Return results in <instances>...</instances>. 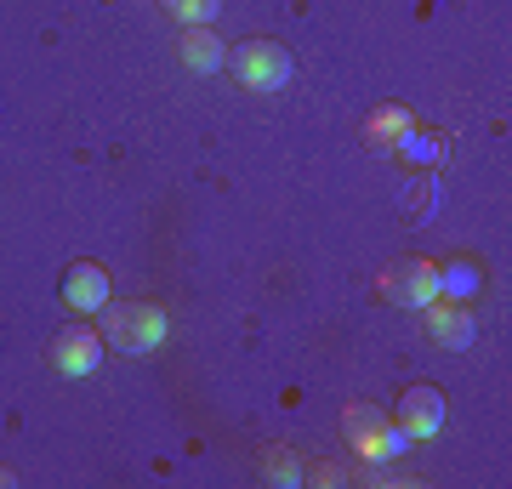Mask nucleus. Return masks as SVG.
Masks as SVG:
<instances>
[{"label": "nucleus", "mask_w": 512, "mask_h": 489, "mask_svg": "<svg viewBox=\"0 0 512 489\" xmlns=\"http://www.w3.org/2000/svg\"><path fill=\"white\" fill-rule=\"evenodd\" d=\"M97 330H103V347L137 359V353H160L165 336H171V319H165L160 302H109L97 313Z\"/></svg>", "instance_id": "1"}, {"label": "nucleus", "mask_w": 512, "mask_h": 489, "mask_svg": "<svg viewBox=\"0 0 512 489\" xmlns=\"http://www.w3.org/2000/svg\"><path fill=\"white\" fill-rule=\"evenodd\" d=\"M342 433H348L353 455H359V461H370V467L404 461V455L416 450V438L404 433L393 416H382L376 404H348V416H342Z\"/></svg>", "instance_id": "2"}, {"label": "nucleus", "mask_w": 512, "mask_h": 489, "mask_svg": "<svg viewBox=\"0 0 512 489\" xmlns=\"http://www.w3.org/2000/svg\"><path fill=\"white\" fill-rule=\"evenodd\" d=\"M228 74L239 80V91H251V97H274L296 80V63L291 52L279 46V40H245L228 52Z\"/></svg>", "instance_id": "3"}, {"label": "nucleus", "mask_w": 512, "mask_h": 489, "mask_svg": "<svg viewBox=\"0 0 512 489\" xmlns=\"http://www.w3.org/2000/svg\"><path fill=\"white\" fill-rule=\"evenodd\" d=\"M52 364L63 370L69 381H86L103 370V330L92 325H63L52 342Z\"/></svg>", "instance_id": "4"}, {"label": "nucleus", "mask_w": 512, "mask_h": 489, "mask_svg": "<svg viewBox=\"0 0 512 489\" xmlns=\"http://www.w3.org/2000/svg\"><path fill=\"white\" fill-rule=\"evenodd\" d=\"M404 427V433L416 438V444H427V438L444 433V421H450V404H444L439 387H404L399 399V416H393Z\"/></svg>", "instance_id": "5"}, {"label": "nucleus", "mask_w": 512, "mask_h": 489, "mask_svg": "<svg viewBox=\"0 0 512 489\" xmlns=\"http://www.w3.org/2000/svg\"><path fill=\"white\" fill-rule=\"evenodd\" d=\"M114 302V290H109V268L103 262H74L69 279H63V308L80 313V319H97V313Z\"/></svg>", "instance_id": "6"}, {"label": "nucleus", "mask_w": 512, "mask_h": 489, "mask_svg": "<svg viewBox=\"0 0 512 489\" xmlns=\"http://www.w3.org/2000/svg\"><path fill=\"white\" fill-rule=\"evenodd\" d=\"M427 319H421V325H427V336H433V342L444 347V353H461V347H473V336H478V319L473 313H467V302H427Z\"/></svg>", "instance_id": "7"}, {"label": "nucleus", "mask_w": 512, "mask_h": 489, "mask_svg": "<svg viewBox=\"0 0 512 489\" xmlns=\"http://www.w3.org/2000/svg\"><path fill=\"white\" fill-rule=\"evenodd\" d=\"M387 302H399V308H427V302H439V268L433 262H404V268L387 273Z\"/></svg>", "instance_id": "8"}, {"label": "nucleus", "mask_w": 512, "mask_h": 489, "mask_svg": "<svg viewBox=\"0 0 512 489\" xmlns=\"http://www.w3.org/2000/svg\"><path fill=\"white\" fill-rule=\"evenodd\" d=\"M188 74H222L228 69V40L217 29H183V46H177Z\"/></svg>", "instance_id": "9"}, {"label": "nucleus", "mask_w": 512, "mask_h": 489, "mask_svg": "<svg viewBox=\"0 0 512 489\" xmlns=\"http://www.w3.org/2000/svg\"><path fill=\"white\" fill-rule=\"evenodd\" d=\"M478 290H484V268H478V262L461 256V262H444L439 268V296L444 302H473Z\"/></svg>", "instance_id": "10"}, {"label": "nucleus", "mask_w": 512, "mask_h": 489, "mask_svg": "<svg viewBox=\"0 0 512 489\" xmlns=\"http://www.w3.org/2000/svg\"><path fill=\"white\" fill-rule=\"evenodd\" d=\"M393 154H399L404 165H439V160H444V137H439V131L410 126L399 143H393Z\"/></svg>", "instance_id": "11"}, {"label": "nucleus", "mask_w": 512, "mask_h": 489, "mask_svg": "<svg viewBox=\"0 0 512 489\" xmlns=\"http://www.w3.org/2000/svg\"><path fill=\"white\" fill-rule=\"evenodd\" d=\"M262 478L268 484H279V489H296V484H308V467H302V455L296 450H262Z\"/></svg>", "instance_id": "12"}, {"label": "nucleus", "mask_w": 512, "mask_h": 489, "mask_svg": "<svg viewBox=\"0 0 512 489\" xmlns=\"http://www.w3.org/2000/svg\"><path fill=\"white\" fill-rule=\"evenodd\" d=\"M416 126V120H410V109H393V103H387V109H376L370 114V126H365V137L370 143H382V148H393L404 137V131Z\"/></svg>", "instance_id": "13"}, {"label": "nucleus", "mask_w": 512, "mask_h": 489, "mask_svg": "<svg viewBox=\"0 0 512 489\" xmlns=\"http://www.w3.org/2000/svg\"><path fill=\"white\" fill-rule=\"evenodd\" d=\"M165 12L183 23V29H211L222 18V0H165Z\"/></svg>", "instance_id": "14"}, {"label": "nucleus", "mask_w": 512, "mask_h": 489, "mask_svg": "<svg viewBox=\"0 0 512 489\" xmlns=\"http://www.w3.org/2000/svg\"><path fill=\"white\" fill-rule=\"evenodd\" d=\"M6 484H18V478H12V467H0V489H6Z\"/></svg>", "instance_id": "15"}]
</instances>
